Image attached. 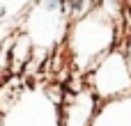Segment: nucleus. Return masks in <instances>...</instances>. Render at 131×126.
Returning a JSON list of instances; mask_svg holds the SVG:
<instances>
[{
    "mask_svg": "<svg viewBox=\"0 0 131 126\" xmlns=\"http://www.w3.org/2000/svg\"><path fill=\"white\" fill-rule=\"evenodd\" d=\"M101 101L90 87L69 92L60 103V126H92Z\"/></svg>",
    "mask_w": 131,
    "mask_h": 126,
    "instance_id": "obj_3",
    "label": "nucleus"
},
{
    "mask_svg": "<svg viewBox=\"0 0 131 126\" xmlns=\"http://www.w3.org/2000/svg\"><path fill=\"white\" fill-rule=\"evenodd\" d=\"M88 87L97 94V99L101 103L129 96L131 94V64H129V57H127V51L113 48L111 53H106L90 69Z\"/></svg>",
    "mask_w": 131,
    "mask_h": 126,
    "instance_id": "obj_2",
    "label": "nucleus"
},
{
    "mask_svg": "<svg viewBox=\"0 0 131 126\" xmlns=\"http://www.w3.org/2000/svg\"><path fill=\"white\" fill-rule=\"evenodd\" d=\"M39 7H44L46 11H62L64 7V0H37Z\"/></svg>",
    "mask_w": 131,
    "mask_h": 126,
    "instance_id": "obj_5",
    "label": "nucleus"
},
{
    "mask_svg": "<svg viewBox=\"0 0 131 126\" xmlns=\"http://www.w3.org/2000/svg\"><path fill=\"white\" fill-rule=\"evenodd\" d=\"M124 5H129V7H131V0H124Z\"/></svg>",
    "mask_w": 131,
    "mask_h": 126,
    "instance_id": "obj_7",
    "label": "nucleus"
},
{
    "mask_svg": "<svg viewBox=\"0 0 131 126\" xmlns=\"http://www.w3.org/2000/svg\"><path fill=\"white\" fill-rule=\"evenodd\" d=\"M127 57H129V64H131V39H129V44H127Z\"/></svg>",
    "mask_w": 131,
    "mask_h": 126,
    "instance_id": "obj_6",
    "label": "nucleus"
},
{
    "mask_svg": "<svg viewBox=\"0 0 131 126\" xmlns=\"http://www.w3.org/2000/svg\"><path fill=\"white\" fill-rule=\"evenodd\" d=\"M115 37H117L115 18L99 7L71 23L69 30V48L74 53L71 57H85L83 71H90L106 53L115 48Z\"/></svg>",
    "mask_w": 131,
    "mask_h": 126,
    "instance_id": "obj_1",
    "label": "nucleus"
},
{
    "mask_svg": "<svg viewBox=\"0 0 131 126\" xmlns=\"http://www.w3.org/2000/svg\"><path fill=\"white\" fill-rule=\"evenodd\" d=\"M99 5H101V0H64L62 16H64L69 23H74V21L88 16L90 11L99 9Z\"/></svg>",
    "mask_w": 131,
    "mask_h": 126,
    "instance_id": "obj_4",
    "label": "nucleus"
}]
</instances>
